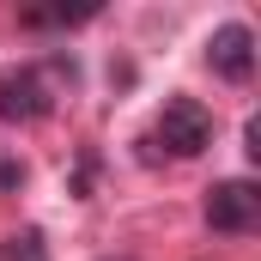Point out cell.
<instances>
[{
  "mask_svg": "<svg viewBox=\"0 0 261 261\" xmlns=\"http://www.w3.org/2000/svg\"><path fill=\"white\" fill-rule=\"evenodd\" d=\"M206 67L219 73V79H231V85H249L255 79V31L249 24H219L213 37H206Z\"/></svg>",
  "mask_w": 261,
  "mask_h": 261,
  "instance_id": "obj_4",
  "label": "cell"
},
{
  "mask_svg": "<svg viewBox=\"0 0 261 261\" xmlns=\"http://www.w3.org/2000/svg\"><path fill=\"white\" fill-rule=\"evenodd\" d=\"M85 18H97V6H79V12H24L18 24L24 31H67V24H85Z\"/></svg>",
  "mask_w": 261,
  "mask_h": 261,
  "instance_id": "obj_5",
  "label": "cell"
},
{
  "mask_svg": "<svg viewBox=\"0 0 261 261\" xmlns=\"http://www.w3.org/2000/svg\"><path fill=\"white\" fill-rule=\"evenodd\" d=\"M146 146H164L170 158H200V152L213 146V110H206L200 97H164L158 128H152Z\"/></svg>",
  "mask_w": 261,
  "mask_h": 261,
  "instance_id": "obj_2",
  "label": "cell"
},
{
  "mask_svg": "<svg viewBox=\"0 0 261 261\" xmlns=\"http://www.w3.org/2000/svg\"><path fill=\"white\" fill-rule=\"evenodd\" d=\"M103 261H116V255H103Z\"/></svg>",
  "mask_w": 261,
  "mask_h": 261,
  "instance_id": "obj_7",
  "label": "cell"
},
{
  "mask_svg": "<svg viewBox=\"0 0 261 261\" xmlns=\"http://www.w3.org/2000/svg\"><path fill=\"white\" fill-rule=\"evenodd\" d=\"M206 231H219V237H249L261 219V189L249 176H225V182H213L206 189Z\"/></svg>",
  "mask_w": 261,
  "mask_h": 261,
  "instance_id": "obj_3",
  "label": "cell"
},
{
  "mask_svg": "<svg viewBox=\"0 0 261 261\" xmlns=\"http://www.w3.org/2000/svg\"><path fill=\"white\" fill-rule=\"evenodd\" d=\"M0 189H24V164L18 158H0Z\"/></svg>",
  "mask_w": 261,
  "mask_h": 261,
  "instance_id": "obj_6",
  "label": "cell"
},
{
  "mask_svg": "<svg viewBox=\"0 0 261 261\" xmlns=\"http://www.w3.org/2000/svg\"><path fill=\"white\" fill-rule=\"evenodd\" d=\"M55 73L73 79V61H18L0 73V122H18V128H31V122H43V116H55V103H61V91H55Z\"/></svg>",
  "mask_w": 261,
  "mask_h": 261,
  "instance_id": "obj_1",
  "label": "cell"
}]
</instances>
